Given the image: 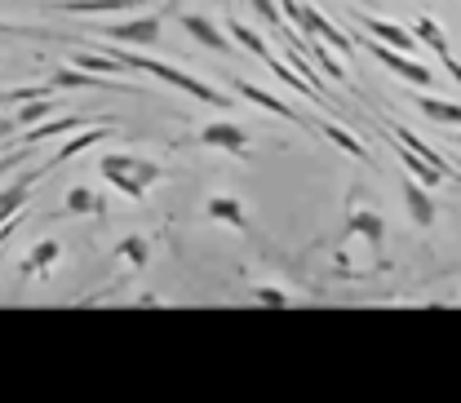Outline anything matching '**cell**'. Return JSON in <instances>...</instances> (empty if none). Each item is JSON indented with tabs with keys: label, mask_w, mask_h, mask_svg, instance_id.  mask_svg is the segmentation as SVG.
<instances>
[{
	"label": "cell",
	"mask_w": 461,
	"mask_h": 403,
	"mask_svg": "<svg viewBox=\"0 0 461 403\" xmlns=\"http://www.w3.org/2000/svg\"><path fill=\"white\" fill-rule=\"evenodd\" d=\"M421 115H430L435 124H448V129H461V103H448V98H435V94H421L417 98Z\"/></svg>",
	"instance_id": "obj_21"
},
{
	"label": "cell",
	"mask_w": 461,
	"mask_h": 403,
	"mask_svg": "<svg viewBox=\"0 0 461 403\" xmlns=\"http://www.w3.org/2000/svg\"><path fill=\"white\" fill-rule=\"evenodd\" d=\"M58 98H36V103H27V107H18V129H36V124H45V115H54Z\"/></svg>",
	"instance_id": "obj_26"
},
{
	"label": "cell",
	"mask_w": 461,
	"mask_h": 403,
	"mask_svg": "<svg viewBox=\"0 0 461 403\" xmlns=\"http://www.w3.org/2000/svg\"><path fill=\"white\" fill-rule=\"evenodd\" d=\"M204 209H209V218H213V222H227V227L244 230V204H240L235 195H213Z\"/></svg>",
	"instance_id": "obj_22"
},
{
	"label": "cell",
	"mask_w": 461,
	"mask_h": 403,
	"mask_svg": "<svg viewBox=\"0 0 461 403\" xmlns=\"http://www.w3.org/2000/svg\"><path fill=\"white\" fill-rule=\"evenodd\" d=\"M107 138H115V129L112 124H94V129H85V133H76L71 142H62L54 151V160H50V169H62L71 156H80L85 147H98V142H107Z\"/></svg>",
	"instance_id": "obj_16"
},
{
	"label": "cell",
	"mask_w": 461,
	"mask_h": 403,
	"mask_svg": "<svg viewBox=\"0 0 461 403\" xmlns=\"http://www.w3.org/2000/svg\"><path fill=\"white\" fill-rule=\"evenodd\" d=\"M67 213H94V218H103V195L94 186H71L67 191Z\"/></svg>",
	"instance_id": "obj_24"
},
{
	"label": "cell",
	"mask_w": 461,
	"mask_h": 403,
	"mask_svg": "<svg viewBox=\"0 0 461 403\" xmlns=\"http://www.w3.org/2000/svg\"><path fill=\"white\" fill-rule=\"evenodd\" d=\"M412 27H417L412 36H417V40H421V45H426L430 54L439 58V62H444V71H448V76H453V80L461 85V62L453 58V49H448V36H444V27H439V22H435L430 13H421V18H417Z\"/></svg>",
	"instance_id": "obj_7"
},
{
	"label": "cell",
	"mask_w": 461,
	"mask_h": 403,
	"mask_svg": "<svg viewBox=\"0 0 461 403\" xmlns=\"http://www.w3.org/2000/svg\"><path fill=\"white\" fill-rule=\"evenodd\" d=\"M230 89H235L240 98H249L253 107H262V112L280 115V120H288V124H302V115L293 112V107H288L285 98H276V94H267V89H258V85H249V80H240V76L230 80Z\"/></svg>",
	"instance_id": "obj_11"
},
{
	"label": "cell",
	"mask_w": 461,
	"mask_h": 403,
	"mask_svg": "<svg viewBox=\"0 0 461 403\" xmlns=\"http://www.w3.org/2000/svg\"><path fill=\"white\" fill-rule=\"evenodd\" d=\"M138 4H147V0H45V9H58V13H98V18L129 13Z\"/></svg>",
	"instance_id": "obj_12"
},
{
	"label": "cell",
	"mask_w": 461,
	"mask_h": 403,
	"mask_svg": "<svg viewBox=\"0 0 461 403\" xmlns=\"http://www.w3.org/2000/svg\"><path fill=\"white\" fill-rule=\"evenodd\" d=\"M355 22L368 31V40H377V45H386V49H395V54H417V36L408 31V27H400V22H391V18H377V13H359L355 9Z\"/></svg>",
	"instance_id": "obj_4"
},
{
	"label": "cell",
	"mask_w": 461,
	"mask_h": 403,
	"mask_svg": "<svg viewBox=\"0 0 461 403\" xmlns=\"http://www.w3.org/2000/svg\"><path fill=\"white\" fill-rule=\"evenodd\" d=\"M306 54H311L315 62H320V67H324V76H329V80H338V85H346V67H342V62H338L333 54H329V49H324L320 40H306Z\"/></svg>",
	"instance_id": "obj_28"
},
{
	"label": "cell",
	"mask_w": 461,
	"mask_h": 403,
	"mask_svg": "<svg viewBox=\"0 0 461 403\" xmlns=\"http://www.w3.org/2000/svg\"><path fill=\"white\" fill-rule=\"evenodd\" d=\"M98 169H103V177L112 182L115 191H124L133 204H142L147 191L165 177V169H160L156 160H142V156H129V151H107V156L98 160Z\"/></svg>",
	"instance_id": "obj_2"
},
{
	"label": "cell",
	"mask_w": 461,
	"mask_h": 403,
	"mask_svg": "<svg viewBox=\"0 0 461 403\" xmlns=\"http://www.w3.org/2000/svg\"><path fill=\"white\" fill-rule=\"evenodd\" d=\"M9 133H18V120H9V115H0V138H9Z\"/></svg>",
	"instance_id": "obj_31"
},
{
	"label": "cell",
	"mask_w": 461,
	"mask_h": 403,
	"mask_svg": "<svg viewBox=\"0 0 461 403\" xmlns=\"http://www.w3.org/2000/svg\"><path fill=\"white\" fill-rule=\"evenodd\" d=\"M403 204H408V218L417 222V227H435V204H430V191L421 186V182H403Z\"/></svg>",
	"instance_id": "obj_18"
},
{
	"label": "cell",
	"mask_w": 461,
	"mask_h": 403,
	"mask_svg": "<svg viewBox=\"0 0 461 403\" xmlns=\"http://www.w3.org/2000/svg\"><path fill=\"white\" fill-rule=\"evenodd\" d=\"M23 156H32V151H27V147H18V151H9V156L0 160V177H5V173H9V169H14V165H18Z\"/></svg>",
	"instance_id": "obj_30"
},
{
	"label": "cell",
	"mask_w": 461,
	"mask_h": 403,
	"mask_svg": "<svg viewBox=\"0 0 461 403\" xmlns=\"http://www.w3.org/2000/svg\"><path fill=\"white\" fill-rule=\"evenodd\" d=\"M230 40H235V45H244L249 54H253V58H262V62L271 58V49H267V40H262V36H258L253 27H244V22H230Z\"/></svg>",
	"instance_id": "obj_27"
},
{
	"label": "cell",
	"mask_w": 461,
	"mask_h": 403,
	"mask_svg": "<svg viewBox=\"0 0 461 403\" xmlns=\"http://www.w3.org/2000/svg\"><path fill=\"white\" fill-rule=\"evenodd\" d=\"M457 147H461V133H457Z\"/></svg>",
	"instance_id": "obj_32"
},
{
	"label": "cell",
	"mask_w": 461,
	"mask_h": 403,
	"mask_svg": "<svg viewBox=\"0 0 461 403\" xmlns=\"http://www.w3.org/2000/svg\"><path fill=\"white\" fill-rule=\"evenodd\" d=\"M58 257H62V244L58 239H36L32 248H27V257L18 262V275H41V271H50Z\"/></svg>",
	"instance_id": "obj_19"
},
{
	"label": "cell",
	"mask_w": 461,
	"mask_h": 403,
	"mask_svg": "<svg viewBox=\"0 0 461 403\" xmlns=\"http://www.w3.org/2000/svg\"><path fill=\"white\" fill-rule=\"evenodd\" d=\"M391 147H395V156H400V165H403V169H408V177H412V182H421L426 191L444 182V173H439V169H430V165H426L421 156H412V151H408V147H400L395 138H391Z\"/></svg>",
	"instance_id": "obj_20"
},
{
	"label": "cell",
	"mask_w": 461,
	"mask_h": 403,
	"mask_svg": "<svg viewBox=\"0 0 461 403\" xmlns=\"http://www.w3.org/2000/svg\"><path fill=\"white\" fill-rule=\"evenodd\" d=\"M320 133H324L329 142H338V147H342L346 156H355V160H368V147H364V142H359L355 133H346L342 124H333V120H324V124H320Z\"/></svg>",
	"instance_id": "obj_25"
},
{
	"label": "cell",
	"mask_w": 461,
	"mask_h": 403,
	"mask_svg": "<svg viewBox=\"0 0 461 403\" xmlns=\"http://www.w3.org/2000/svg\"><path fill=\"white\" fill-rule=\"evenodd\" d=\"M50 89H115V80H103V76H89V71H80V67H54V76H50ZM129 94H138L133 85H124Z\"/></svg>",
	"instance_id": "obj_13"
},
{
	"label": "cell",
	"mask_w": 461,
	"mask_h": 403,
	"mask_svg": "<svg viewBox=\"0 0 461 403\" xmlns=\"http://www.w3.org/2000/svg\"><path fill=\"white\" fill-rule=\"evenodd\" d=\"M107 58H115L120 67H129V71H151L156 80H165V85H173L177 94H186V98H195V103H209V107H230V98H222L213 85H204V80H195V76H186L182 67H173V62H156V58H138L129 54L124 45H112L107 49Z\"/></svg>",
	"instance_id": "obj_1"
},
{
	"label": "cell",
	"mask_w": 461,
	"mask_h": 403,
	"mask_svg": "<svg viewBox=\"0 0 461 403\" xmlns=\"http://www.w3.org/2000/svg\"><path fill=\"white\" fill-rule=\"evenodd\" d=\"M346 239H364L368 248H382V239H386V222H382V213L355 200V204L346 209Z\"/></svg>",
	"instance_id": "obj_6"
},
{
	"label": "cell",
	"mask_w": 461,
	"mask_h": 403,
	"mask_svg": "<svg viewBox=\"0 0 461 403\" xmlns=\"http://www.w3.org/2000/svg\"><path fill=\"white\" fill-rule=\"evenodd\" d=\"M253 301H262V306H288L293 292H285V288H276V284H258L253 288Z\"/></svg>",
	"instance_id": "obj_29"
},
{
	"label": "cell",
	"mask_w": 461,
	"mask_h": 403,
	"mask_svg": "<svg viewBox=\"0 0 461 403\" xmlns=\"http://www.w3.org/2000/svg\"><path fill=\"white\" fill-rule=\"evenodd\" d=\"M200 147L230 151V156H249V133H244L235 120H213V124L200 129Z\"/></svg>",
	"instance_id": "obj_9"
},
{
	"label": "cell",
	"mask_w": 461,
	"mask_h": 403,
	"mask_svg": "<svg viewBox=\"0 0 461 403\" xmlns=\"http://www.w3.org/2000/svg\"><path fill=\"white\" fill-rule=\"evenodd\" d=\"M182 31H186L195 45L213 49V54H230V36L218 27V22H209L204 13H182Z\"/></svg>",
	"instance_id": "obj_10"
},
{
	"label": "cell",
	"mask_w": 461,
	"mask_h": 403,
	"mask_svg": "<svg viewBox=\"0 0 461 403\" xmlns=\"http://www.w3.org/2000/svg\"><path fill=\"white\" fill-rule=\"evenodd\" d=\"M386 129H391V138H395L400 147H408L412 156H421V160H426L430 169H439V173H444V177H448V160H444V156H439L435 147H426V142H421V138H417V133H412L408 124H395V120H391Z\"/></svg>",
	"instance_id": "obj_17"
},
{
	"label": "cell",
	"mask_w": 461,
	"mask_h": 403,
	"mask_svg": "<svg viewBox=\"0 0 461 403\" xmlns=\"http://www.w3.org/2000/svg\"><path fill=\"white\" fill-rule=\"evenodd\" d=\"M67 67H80V71L103 76V80H115V85H129V80H124V71H129V67H120L115 58L98 54V49H80V54H71L67 58Z\"/></svg>",
	"instance_id": "obj_14"
},
{
	"label": "cell",
	"mask_w": 461,
	"mask_h": 403,
	"mask_svg": "<svg viewBox=\"0 0 461 403\" xmlns=\"http://www.w3.org/2000/svg\"><path fill=\"white\" fill-rule=\"evenodd\" d=\"M50 169V165H41V169H27L18 182H9V186H0V230L9 227L14 218H23V204H27V195H32V186L41 182V173Z\"/></svg>",
	"instance_id": "obj_8"
},
{
	"label": "cell",
	"mask_w": 461,
	"mask_h": 403,
	"mask_svg": "<svg viewBox=\"0 0 461 403\" xmlns=\"http://www.w3.org/2000/svg\"><path fill=\"white\" fill-rule=\"evenodd\" d=\"M364 49L377 58L382 67H391L400 80L417 85V89H435V71H430L426 62H417V58H408V54H395V49H386V45H377V40H364Z\"/></svg>",
	"instance_id": "obj_5"
},
{
	"label": "cell",
	"mask_w": 461,
	"mask_h": 403,
	"mask_svg": "<svg viewBox=\"0 0 461 403\" xmlns=\"http://www.w3.org/2000/svg\"><path fill=\"white\" fill-rule=\"evenodd\" d=\"M76 129H94V124H89V115H58V120H45V124H36V129H27V133H23V147L32 151L36 142H50V138L76 133Z\"/></svg>",
	"instance_id": "obj_15"
},
{
	"label": "cell",
	"mask_w": 461,
	"mask_h": 403,
	"mask_svg": "<svg viewBox=\"0 0 461 403\" xmlns=\"http://www.w3.org/2000/svg\"><path fill=\"white\" fill-rule=\"evenodd\" d=\"M98 36H107L112 45H156L160 40V13H142V18H124V22H98Z\"/></svg>",
	"instance_id": "obj_3"
},
{
	"label": "cell",
	"mask_w": 461,
	"mask_h": 403,
	"mask_svg": "<svg viewBox=\"0 0 461 403\" xmlns=\"http://www.w3.org/2000/svg\"><path fill=\"white\" fill-rule=\"evenodd\" d=\"M115 257H120L129 271H142V266H147V257H151V244H147L142 235H124V239H120V248H115Z\"/></svg>",
	"instance_id": "obj_23"
}]
</instances>
